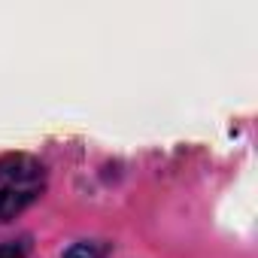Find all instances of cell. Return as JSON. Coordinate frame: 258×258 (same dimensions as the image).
<instances>
[{"instance_id":"cell-1","label":"cell","mask_w":258,"mask_h":258,"mask_svg":"<svg viewBox=\"0 0 258 258\" xmlns=\"http://www.w3.org/2000/svg\"><path fill=\"white\" fill-rule=\"evenodd\" d=\"M46 188V170L34 155H0V222L25 213Z\"/></svg>"},{"instance_id":"cell-2","label":"cell","mask_w":258,"mask_h":258,"mask_svg":"<svg viewBox=\"0 0 258 258\" xmlns=\"http://www.w3.org/2000/svg\"><path fill=\"white\" fill-rule=\"evenodd\" d=\"M64 258H103V246L82 240V243H73V246L64 252Z\"/></svg>"},{"instance_id":"cell-3","label":"cell","mask_w":258,"mask_h":258,"mask_svg":"<svg viewBox=\"0 0 258 258\" xmlns=\"http://www.w3.org/2000/svg\"><path fill=\"white\" fill-rule=\"evenodd\" d=\"M28 255V243L25 240H7L0 243V258H25Z\"/></svg>"}]
</instances>
